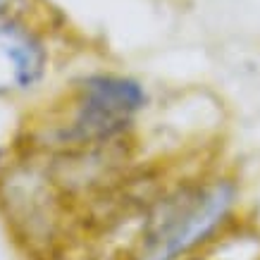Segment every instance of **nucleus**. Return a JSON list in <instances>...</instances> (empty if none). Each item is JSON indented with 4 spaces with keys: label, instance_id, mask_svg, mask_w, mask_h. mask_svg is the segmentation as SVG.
I'll return each instance as SVG.
<instances>
[{
    "label": "nucleus",
    "instance_id": "obj_2",
    "mask_svg": "<svg viewBox=\"0 0 260 260\" xmlns=\"http://www.w3.org/2000/svg\"><path fill=\"white\" fill-rule=\"evenodd\" d=\"M143 81L119 72H91L72 84L62 117L48 126L46 146L81 153L122 146L148 108Z\"/></svg>",
    "mask_w": 260,
    "mask_h": 260
},
{
    "label": "nucleus",
    "instance_id": "obj_4",
    "mask_svg": "<svg viewBox=\"0 0 260 260\" xmlns=\"http://www.w3.org/2000/svg\"><path fill=\"white\" fill-rule=\"evenodd\" d=\"M34 12H36V0H0V19L31 17Z\"/></svg>",
    "mask_w": 260,
    "mask_h": 260
},
{
    "label": "nucleus",
    "instance_id": "obj_1",
    "mask_svg": "<svg viewBox=\"0 0 260 260\" xmlns=\"http://www.w3.org/2000/svg\"><path fill=\"white\" fill-rule=\"evenodd\" d=\"M232 177H196L177 181L148 201L129 260H189L232 224L239 208Z\"/></svg>",
    "mask_w": 260,
    "mask_h": 260
},
{
    "label": "nucleus",
    "instance_id": "obj_3",
    "mask_svg": "<svg viewBox=\"0 0 260 260\" xmlns=\"http://www.w3.org/2000/svg\"><path fill=\"white\" fill-rule=\"evenodd\" d=\"M50 64L46 34L31 17L0 19V95L31 93Z\"/></svg>",
    "mask_w": 260,
    "mask_h": 260
}]
</instances>
